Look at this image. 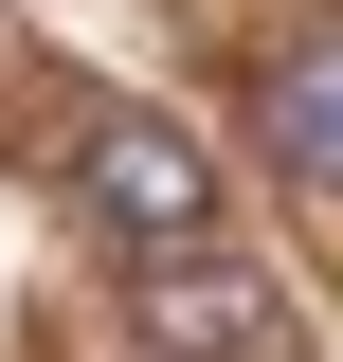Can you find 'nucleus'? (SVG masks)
I'll return each mask as SVG.
<instances>
[{"label": "nucleus", "mask_w": 343, "mask_h": 362, "mask_svg": "<svg viewBox=\"0 0 343 362\" xmlns=\"http://www.w3.org/2000/svg\"><path fill=\"white\" fill-rule=\"evenodd\" d=\"M54 163H73L90 235H127V254H199V235H217V145L181 127V109L73 90V109H54Z\"/></svg>", "instance_id": "obj_1"}, {"label": "nucleus", "mask_w": 343, "mask_h": 362, "mask_svg": "<svg viewBox=\"0 0 343 362\" xmlns=\"http://www.w3.org/2000/svg\"><path fill=\"white\" fill-rule=\"evenodd\" d=\"M127 326L145 362H289V290H271V254H127Z\"/></svg>", "instance_id": "obj_2"}, {"label": "nucleus", "mask_w": 343, "mask_h": 362, "mask_svg": "<svg viewBox=\"0 0 343 362\" xmlns=\"http://www.w3.org/2000/svg\"><path fill=\"white\" fill-rule=\"evenodd\" d=\"M253 109H271V145H289V181L343 199V18H289V37H271Z\"/></svg>", "instance_id": "obj_3"}]
</instances>
